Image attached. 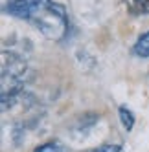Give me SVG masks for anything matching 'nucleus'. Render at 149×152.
<instances>
[{
  "label": "nucleus",
  "mask_w": 149,
  "mask_h": 152,
  "mask_svg": "<svg viewBox=\"0 0 149 152\" xmlns=\"http://www.w3.org/2000/svg\"><path fill=\"white\" fill-rule=\"evenodd\" d=\"M6 11L30 22L52 40H63L68 35L66 9L54 0H9Z\"/></svg>",
  "instance_id": "nucleus-1"
},
{
  "label": "nucleus",
  "mask_w": 149,
  "mask_h": 152,
  "mask_svg": "<svg viewBox=\"0 0 149 152\" xmlns=\"http://www.w3.org/2000/svg\"><path fill=\"white\" fill-rule=\"evenodd\" d=\"M133 53L136 57H144V59L149 57V31H145V33L138 37V40L133 46Z\"/></svg>",
  "instance_id": "nucleus-2"
},
{
  "label": "nucleus",
  "mask_w": 149,
  "mask_h": 152,
  "mask_svg": "<svg viewBox=\"0 0 149 152\" xmlns=\"http://www.w3.org/2000/svg\"><path fill=\"white\" fill-rule=\"evenodd\" d=\"M118 112H120V119H122L123 128H125V130H131V128L134 126V115H133V112H131L127 106H120Z\"/></svg>",
  "instance_id": "nucleus-3"
},
{
  "label": "nucleus",
  "mask_w": 149,
  "mask_h": 152,
  "mask_svg": "<svg viewBox=\"0 0 149 152\" xmlns=\"http://www.w3.org/2000/svg\"><path fill=\"white\" fill-rule=\"evenodd\" d=\"M33 152H63V147L57 143V141H48V143L37 147Z\"/></svg>",
  "instance_id": "nucleus-4"
},
{
  "label": "nucleus",
  "mask_w": 149,
  "mask_h": 152,
  "mask_svg": "<svg viewBox=\"0 0 149 152\" xmlns=\"http://www.w3.org/2000/svg\"><path fill=\"white\" fill-rule=\"evenodd\" d=\"M133 9L138 13H149V0H133Z\"/></svg>",
  "instance_id": "nucleus-5"
},
{
  "label": "nucleus",
  "mask_w": 149,
  "mask_h": 152,
  "mask_svg": "<svg viewBox=\"0 0 149 152\" xmlns=\"http://www.w3.org/2000/svg\"><path fill=\"white\" fill-rule=\"evenodd\" d=\"M122 147L120 145H101L100 148H96L94 152H120Z\"/></svg>",
  "instance_id": "nucleus-6"
}]
</instances>
